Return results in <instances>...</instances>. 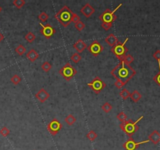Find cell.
Returning <instances> with one entry per match:
<instances>
[{"label": "cell", "mask_w": 160, "mask_h": 150, "mask_svg": "<svg viewBox=\"0 0 160 150\" xmlns=\"http://www.w3.org/2000/svg\"><path fill=\"white\" fill-rule=\"evenodd\" d=\"M110 74L116 79L120 80L127 84L134 76L136 75L137 72L132 67L126 65L123 61H120V63L111 70Z\"/></svg>", "instance_id": "obj_1"}, {"label": "cell", "mask_w": 160, "mask_h": 150, "mask_svg": "<svg viewBox=\"0 0 160 150\" xmlns=\"http://www.w3.org/2000/svg\"><path fill=\"white\" fill-rule=\"evenodd\" d=\"M121 6H122V3H120L113 10H111L110 9H106L99 16L98 19L102 21V28L105 30H109L113 27V23L117 19L116 12L120 8Z\"/></svg>", "instance_id": "obj_2"}, {"label": "cell", "mask_w": 160, "mask_h": 150, "mask_svg": "<svg viewBox=\"0 0 160 150\" xmlns=\"http://www.w3.org/2000/svg\"><path fill=\"white\" fill-rule=\"evenodd\" d=\"M72 10L67 6H64L56 13L55 15V18L63 27L67 28L72 22Z\"/></svg>", "instance_id": "obj_3"}, {"label": "cell", "mask_w": 160, "mask_h": 150, "mask_svg": "<svg viewBox=\"0 0 160 150\" xmlns=\"http://www.w3.org/2000/svg\"><path fill=\"white\" fill-rule=\"evenodd\" d=\"M143 117H144L143 116H141L136 121H133L132 120H127L125 122L121 123L120 125V127L121 130H122L128 137L131 138L133 134L139 130V127L137 125V123H138L141 120L143 119Z\"/></svg>", "instance_id": "obj_4"}, {"label": "cell", "mask_w": 160, "mask_h": 150, "mask_svg": "<svg viewBox=\"0 0 160 150\" xmlns=\"http://www.w3.org/2000/svg\"><path fill=\"white\" fill-rule=\"evenodd\" d=\"M127 41L128 38H127L123 42H118V43L115 46L111 48V52L120 61L123 59V57L127 55V52H128V49L126 47V43Z\"/></svg>", "instance_id": "obj_5"}, {"label": "cell", "mask_w": 160, "mask_h": 150, "mask_svg": "<svg viewBox=\"0 0 160 150\" xmlns=\"http://www.w3.org/2000/svg\"><path fill=\"white\" fill-rule=\"evenodd\" d=\"M59 74L67 81H70L73 77L77 74V70L70 63H67L59 70Z\"/></svg>", "instance_id": "obj_6"}, {"label": "cell", "mask_w": 160, "mask_h": 150, "mask_svg": "<svg viewBox=\"0 0 160 150\" xmlns=\"http://www.w3.org/2000/svg\"><path fill=\"white\" fill-rule=\"evenodd\" d=\"M88 86L92 90L95 94H99L106 87V84L99 77H95L94 79L88 83Z\"/></svg>", "instance_id": "obj_7"}, {"label": "cell", "mask_w": 160, "mask_h": 150, "mask_svg": "<svg viewBox=\"0 0 160 150\" xmlns=\"http://www.w3.org/2000/svg\"><path fill=\"white\" fill-rule=\"evenodd\" d=\"M63 127V125L57 119H52L47 125V130L52 135H56Z\"/></svg>", "instance_id": "obj_8"}, {"label": "cell", "mask_w": 160, "mask_h": 150, "mask_svg": "<svg viewBox=\"0 0 160 150\" xmlns=\"http://www.w3.org/2000/svg\"><path fill=\"white\" fill-rule=\"evenodd\" d=\"M103 49H104V48L102 46V45L98 40L93 41L90 44V45L88 47V50L89 51V52L95 57L102 53Z\"/></svg>", "instance_id": "obj_9"}, {"label": "cell", "mask_w": 160, "mask_h": 150, "mask_svg": "<svg viewBox=\"0 0 160 150\" xmlns=\"http://www.w3.org/2000/svg\"><path fill=\"white\" fill-rule=\"evenodd\" d=\"M40 25L42 27V28H41V34L45 38H46L47 39L51 38L56 34V29L51 24H49V23H48V24H42V23H40Z\"/></svg>", "instance_id": "obj_10"}, {"label": "cell", "mask_w": 160, "mask_h": 150, "mask_svg": "<svg viewBox=\"0 0 160 150\" xmlns=\"http://www.w3.org/2000/svg\"><path fill=\"white\" fill-rule=\"evenodd\" d=\"M149 140L143 141V142H137L134 140L133 138H130L127 142L123 143V147L126 150H136V149H137V147L139 146L140 145L142 144H144V143L149 142Z\"/></svg>", "instance_id": "obj_11"}, {"label": "cell", "mask_w": 160, "mask_h": 150, "mask_svg": "<svg viewBox=\"0 0 160 150\" xmlns=\"http://www.w3.org/2000/svg\"><path fill=\"white\" fill-rule=\"evenodd\" d=\"M95 8L91 6L89 3H86L84 6H82V8L81 9V13L83 14L84 16L87 17V18H89L90 16H91L92 14L95 13Z\"/></svg>", "instance_id": "obj_12"}, {"label": "cell", "mask_w": 160, "mask_h": 150, "mask_svg": "<svg viewBox=\"0 0 160 150\" xmlns=\"http://www.w3.org/2000/svg\"><path fill=\"white\" fill-rule=\"evenodd\" d=\"M49 97H50L49 93L45 89L43 88H42L39 91H38L37 93L35 94V98H37L38 100L42 103H44Z\"/></svg>", "instance_id": "obj_13"}, {"label": "cell", "mask_w": 160, "mask_h": 150, "mask_svg": "<svg viewBox=\"0 0 160 150\" xmlns=\"http://www.w3.org/2000/svg\"><path fill=\"white\" fill-rule=\"evenodd\" d=\"M73 47L76 49V51H77V53L80 54L82 53V52L85 50L86 48H87V45H86V43L84 42L83 40L80 38V39L77 40V42L74 44Z\"/></svg>", "instance_id": "obj_14"}, {"label": "cell", "mask_w": 160, "mask_h": 150, "mask_svg": "<svg viewBox=\"0 0 160 150\" xmlns=\"http://www.w3.org/2000/svg\"><path fill=\"white\" fill-rule=\"evenodd\" d=\"M105 42H106L109 46L113 48V47L115 46V45L118 43L119 40L118 38H117V37H116L114 34H109V35L105 38Z\"/></svg>", "instance_id": "obj_15"}, {"label": "cell", "mask_w": 160, "mask_h": 150, "mask_svg": "<svg viewBox=\"0 0 160 150\" xmlns=\"http://www.w3.org/2000/svg\"><path fill=\"white\" fill-rule=\"evenodd\" d=\"M26 56H27V58H28V59L30 62L34 63V62L37 60L39 58V54H38V52L35 49H31L27 52Z\"/></svg>", "instance_id": "obj_16"}, {"label": "cell", "mask_w": 160, "mask_h": 150, "mask_svg": "<svg viewBox=\"0 0 160 150\" xmlns=\"http://www.w3.org/2000/svg\"><path fill=\"white\" fill-rule=\"evenodd\" d=\"M149 141L157 145L160 142V133L158 131H153L149 136Z\"/></svg>", "instance_id": "obj_17"}, {"label": "cell", "mask_w": 160, "mask_h": 150, "mask_svg": "<svg viewBox=\"0 0 160 150\" xmlns=\"http://www.w3.org/2000/svg\"><path fill=\"white\" fill-rule=\"evenodd\" d=\"M130 97L131 98L133 102L137 103V102H139L140 99L142 98V94L140 93L139 91H137V90H134V91H133L132 93H130Z\"/></svg>", "instance_id": "obj_18"}, {"label": "cell", "mask_w": 160, "mask_h": 150, "mask_svg": "<svg viewBox=\"0 0 160 150\" xmlns=\"http://www.w3.org/2000/svg\"><path fill=\"white\" fill-rule=\"evenodd\" d=\"M64 120H65L66 124H67V125H69V126H72L73 124L77 121V119H76V117H75L74 115L69 114L67 117L64 119Z\"/></svg>", "instance_id": "obj_19"}, {"label": "cell", "mask_w": 160, "mask_h": 150, "mask_svg": "<svg viewBox=\"0 0 160 150\" xmlns=\"http://www.w3.org/2000/svg\"><path fill=\"white\" fill-rule=\"evenodd\" d=\"M134 60H135V59H134L132 55L127 54V55H126V56L123 57V59L121 61H123L126 65L130 66V63H132L133 62H134Z\"/></svg>", "instance_id": "obj_20"}, {"label": "cell", "mask_w": 160, "mask_h": 150, "mask_svg": "<svg viewBox=\"0 0 160 150\" xmlns=\"http://www.w3.org/2000/svg\"><path fill=\"white\" fill-rule=\"evenodd\" d=\"M24 38H25L26 41L28 42H29V43H32V42L35 40V38H36V36H35V35L34 33L30 31V32H28V34L25 35Z\"/></svg>", "instance_id": "obj_21"}, {"label": "cell", "mask_w": 160, "mask_h": 150, "mask_svg": "<svg viewBox=\"0 0 160 150\" xmlns=\"http://www.w3.org/2000/svg\"><path fill=\"white\" fill-rule=\"evenodd\" d=\"M120 96H121V98H123V100H126V99H127L130 97V92L127 88H123L120 92Z\"/></svg>", "instance_id": "obj_22"}, {"label": "cell", "mask_w": 160, "mask_h": 150, "mask_svg": "<svg viewBox=\"0 0 160 150\" xmlns=\"http://www.w3.org/2000/svg\"><path fill=\"white\" fill-rule=\"evenodd\" d=\"M15 51H16V52L18 54L19 56H23V54L26 52V51H27V49H26V48L23 46V45L20 44L18 46L16 47Z\"/></svg>", "instance_id": "obj_23"}, {"label": "cell", "mask_w": 160, "mask_h": 150, "mask_svg": "<svg viewBox=\"0 0 160 150\" xmlns=\"http://www.w3.org/2000/svg\"><path fill=\"white\" fill-rule=\"evenodd\" d=\"M25 3L26 2L24 0H13V4L14 5V6L19 9H21L25 5Z\"/></svg>", "instance_id": "obj_24"}, {"label": "cell", "mask_w": 160, "mask_h": 150, "mask_svg": "<svg viewBox=\"0 0 160 150\" xmlns=\"http://www.w3.org/2000/svg\"><path fill=\"white\" fill-rule=\"evenodd\" d=\"M41 68H42V70L45 71V72H49L52 69V64L50 63H49V62L45 61V62L42 63V66H41Z\"/></svg>", "instance_id": "obj_25"}, {"label": "cell", "mask_w": 160, "mask_h": 150, "mask_svg": "<svg viewBox=\"0 0 160 150\" xmlns=\"http://www.w3.org/2000/svg\"><path fill=\"white\" fill-rule=\"evenodd\" d=\"M87 138H88V140H90L91 142H94V141L97 138L98 134H96L95 131H90L87 134Z\"/></svg>", "instance_id": "obj_26"}, {"label": "cell", "mask_w": 160, "mask_h": 150, "mask_svg": "<svg viewBox=\"0 0 160 150\" xmlns=\"http://www.w3.org/2000/svg\"><path fill=\"white\" fill-rule=\"evenodd\" d=\"M102 110H103L105 112L108 113V112H109L112 110H113V105H112L109 103L106 102V103H105L104 104L102 105Z\"/></svg>", "instance_id": "obj_27"}, {"label": "cell", "mask_w": 160, "mask_h": 150, "mask_svg": "<svg viewBox=\"0 0 160 150\" xmlns=\"http://www.w3.org/2000/svg\"><path fill=\"white\" fill-rule=\"evenodd\" d=\"M70 59L72 62H74V63H79L80 61L81 60V56L80 55L79 53H77V52H75L70 57Z\"/></svg>", "instance_id": "obj_28"}, {"label": "cell", "mask_w": 160, "mask_h": 150, "mask_svg": "<svg viewBox=\"0 0 160 150\" xmlns=\"http://www.w3.org/2000/svg\"><path fill=\"white\" fill-rule=\"evenodd\" d=\"M38 19H39L41 22L42 23H45V22H46L48 21V19H49V15L45 13V12H42L41 13L38 15Z\"/></svg>", "instance_id": "obj_29"}, {"label": "cell", "mask_w": 160, "mask_h": 150, "mask_svg": "<svg viewBox=\"0 0 160 150\" xmlns=\"http://www.w3.org/2000/svg\"><path fill=\"white\" fill-rule=\"evenodd\" d=\"M10 81H11V82L13 83V84H15V85H17V84L21 83V81H22V79H21V77H20L19 75L14 74L13 76L11 77Z\"/></svg>", "instance_id": "obj_30"}, {"label": "cell", "mask_w": 160, "mask_h": 150, "mask_svg": "<svg viewBox=\"0 0 160 150\" xmlns=\"http://www.w3.org/2000/svg\"><path fill=\"white\" fill-rule=\"evenodd\" d=\"M116 118H117L121 123H123V122H125L126 120H127V114H126L125 112H120L117 116H116Z\"/></svg>", "instance_id": "obj_31"}, {"label": "cell", "mask_w": 160, "mask_h": 150, "mask_svg": "<svg viewBox=\"0 0 160 150\" xmlns=\"http://www.w3.org/2000/svg\"><path fill=\"white\" fill-rule=\"evenodd\" d=\"M9 133H10V131H9L8 127L6 126L2 127L1 130H0V134H1V135L3 136V137H7V136L9 135Z\"/></svg>", "instance_id": "obj_32"}, {"label": "cell", "mask_w": 160, "mask_h": 150, "mask_svg": "<svg viewBox=\"0 0 160 150\" xmlns=\"http://www.w3.org/2000/svg\"><path fill=\"white\" fill-rule=\"evenodd\" d=\"M74 26H75V28H76L78 31H82V30L84 29V28H85V24H84V23L82 22L81 21L75 23Z\"/></svg>", "instance_id": "obj_33"}, {"label": "cell", "mask_w": 160, "mask_h": 150, "mask_svg": "<svg viewBox=\"0 0 160 150\" xmlns=\"http://www.w3.org/2000/svg\"><path fill=\"white\" fill-rule=\"evenodd\" d=\"M126 83H124L123 81H120V80L119 79H116V81L114 83V85L116 88H117L118 89H121L122 88H123V86L125 85Z\"/></svg>", "instance_id": "obj_34"}, {"label": "cell", "mask_w": 160, "mask_h": 150, "mask_svg": "<svg viewBox=\"0 0 160 150\" xmlns=\"http://www.w3.org/2000/svg\"><path fill=\"white\" fill-rule=\"evenodd\" d=\"M158 63H159V72L157 74L154 76L153 81L156 82V84H158L159 86L160 87V61L159 62H158Z\"/></svg>", "instance_id": "obj_35"}, {"label": "cell", "mask_w": 160, "mask_h": 150, "mask_svg": "<svg viewBox=\"0 0 160 150\" xmlns=\"http://www.w3.org/2000/svg\"><path fill=\"white\" fill-rule=\"evenodd\" d=\"M79 21H81V18H80V16H78L77 13H73L72 22H74V23H77V22H79Z\"/></svg>", "instance_id": "obj_36"}, {"label": "cell", "mask_w": 160, "mask_h": 150, "mask_svg": "<svg viewBox=\"0 0 160 150\" xmlns=\"http://www.w3.org/2000/svg\"><path fill=\"white\" fill-rule=\"evenodd\" d=\"M153 58L156 59V60L159 62L160 61V50H156L153 54Z\"/></svg>", "instance_id": "obj_37"}, {"label": "cell", "mask_w": 160, "mask_h": 150, "mask_svg": "<svg viewBox=\"0 0 160 150\" xmlns=\"http://www.w3.org/2000/svg\"><path fill=\"white\" fill-rule=\"evenodd\" d=\"M3 39H4V35L0 32V42H2L3 41Z\"/></svg>", "instance_id": "obj_38"}, {"label": "cell", "mask_w": 160, "mask_h": 150, "mask_svg": "<svg viewBox=\"0 0 160 150\" xmlns=\"http://www.w3.org/2000/svg\"><path fill=\"white\" fill-rule=\"evenodd\" d=\"M2 11V8H1V6H0V12Z\"/></svg>", "instance_id": "obj_39"}, {"label": "cell", "mask_w": 160, "mask_h": 150, "mask_svg": "<svg viewBox=\"0 0 160 150\" xmlns=\"http://www.w3.org/2000/svg\"><path fill=\"white\" fill-rule=\"evenodd\" d=\"M95 150H97V149H95Z\"/></svg>", "instance_id": "obj_40"}]
</instances>
